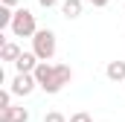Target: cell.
<instances>
[{
    "mask_svg": "<svg viewBox=\"0 0 125 122\" xmlns=\"http://www.w3.org/2000/svg\"><path fill=\"white\" fill-rule=\"evenodd\" d=\"M12 35L15 38H35L38 35V23H35V15L29 9H15V20H12Z\"/></svg>",
    "mask_w": 125,
    "mask_h": 122,
    "instance_id": "obj_1",
    "label": "cell"
},
{
    "mask_svg": "<svg viewBox=\"0 0 125 122\" xmlns=\"http://www.w3.org/2000/svg\"><path fill=\"white\" fill-rule=\"evenodd\" d=\"M32 52L38 55V61H50L55 55V32L52 29H38V35L32 38Z\"/></svg>",
    "mask_w": 125,
    "mask_h": 122,
    "instance_id": "obj_2",
    "label": "cell"
},
{
    "mask_svg": "<svg viewBox=\"0 0 125 122\" xmlns=\"http://www.w3.org/2000/svg\"><path fill=\"white\" fill-rule=\"evenodd\" d=\"M35 81H38V87L44 93H58V81H55V64H47V61H41L38 67H35Z\"/></svg>",
    "mask_w": 125,
    "mask_h": 122,
    "instance_id": "obj_3",
    "label": "cell"
},
{
    "mask_svg": "<svg viewBox=\"0 0 125 122\" xmlns=\"http://www.w3.org/2000/svg\"><path fill=\"white\" fill-rule=\"evenodd\" d=\"M35 87H38V81H35L32 73H15V79H12V84H9V90L15 93V96H29Z\"/></svg>",
    "mask_w": 125,
    "mask_h": 122,
    "instance_id": "obj_4",
    "label": "cell"
},
{
    "mask_svg": "<svg viewBox=\"0 0 125 122\" xmlns=\"http://www.w3.org/2000/svg\"><path fill=\"white\" fill-rule=\"evenodd\" d=\"M38 64H41V61H38L35 52H21V58L15 61V70H18V73H35Z\"/></svg>",
    "mask_w": 125,
    "mask_h": 122,
    "instance_id": "obj_5",
    "label": "cell"
},
{
    "mask_svg": "<svg viewBox=\"0 0 125 122\" xmlns=\"http://www.w3.org/2000/svg\"><path fill=\"white\" fill-rule=\"evenodd\" d=\"M0 122H29V111L12 105L9 111H0Z\"/></svg>",
    "mask_w": 125,
    "mask_h": 122,
    "instance_id": "obj_6",
    "label": "cell"
},
{
    "mask_svg": "<svg viewBox=\"0 0 125 122\" xmlns=\"http://www.w3.org/2000/svg\"><path fill=\"white\" fill-rule=\"evenodd\" d=\"M105 76H108L111 81H122L125 84V61H111V64L105 67Z\"/></svg>",
    "mask_w": 125,
    "mask_h": 122,
    "instance_id": "obj_7",
    "label": "cell"
},
{
    "mask_svg": "<svg viewBox=\"0 0 125 122\" xmlns=\"http://www.w3.org/2000/svg\"><path fill=\"white\" fill-rule=\"evenodd\" d=\"M21 52H23V50H21L15 41H6V44L0 47V58H3V61H12V64L21 58Z\"/></svg>",
    "mask_w": 125,
    "mask_h": 122,
    "instance_id": "obj_8",
    "label": "cell"
},
{
    "mask_svg": "<svg viewBox=\"0 0 125 122\" xmlns=\"http://www.w3.org/2000/svg\"><path fill=\"white\" fill-rule=\"evenodd\" d=\"M82 9H84V6H82V0H61V15H64V18H70V20H73V18H79V15H82Z\"/></svg>",
    "mask_w": 125,
    "mask_h": 122,
    "instance_id": "obj_9",
    "label": "cell"
},
{
    "mask_svg": "<svg viewBox=\"0 0 125 122\" xmlns=\"http://www.w3.org/2000/svg\"><path fill=\"white\" fill-rule=\"evenodd\" d=\"M55 81H58V87H64V84L73 81V70L67 64H55Z\"/></svg>",
    "mask_w": 125,
    "mask_h": 122,
    "instance_id": "obj_10",
    "label": "cell"
},
{
    "mask_svg": "<svg viewBox=\"0 0 125 122\" xmlns=\"http://www.w3.org/2000/svg\"><path fill=\"white\" fill-rule=\"evenodd\" d=\"M12 96H15L12 90H3V93H0V111H9V108H12Z\"/></svg>",
    "mask_w": 125,
    "mask_h": 122,
    "instance_id": "obj_11",
    "label": "cell"
},
{
    "mask_svg": "<svg viewBox=\"0 0 125 122\" xmlns=\"http://www.w3.org/2000/svg\"><path fill=\"white\" fill-rule=\"evenodd\" d=\"M44 122H67V119H64V113H58V111H50L44 116Z\"/></svg>",
    "mask_w": 125,
    "mask_h": 122,
    "instance_id": "obj_12",
    "label": "cell"
},
{
    "mask_svg": "<svg viewBox=\"0 0 125 122\" xmlns=\"http://www.w3.org/2000/svg\"><path fill=\"white\" fill-rule=\"evenodd\" d=\"M70 122H93V119H90V113L79 111V113H73V116H70Z\"/></svg>",
    "mask_w": 125,
    "mask_h": 122,
    "instance_id": "obj_13",
    "label": "cell"
},
{
    "mask_svg": "<svg viewBox=\"0 0 125 122\" xmlns=\"http://www.w3.org/2000/svg\"><path fill=\"white\" fill-rule=\"evenodd\" d=\"M0 6H9V9H15V6H21V0H0Z\"/></svg>",
    "mask_w": 125,
    "mask_h": 122,
    "instance_id": "obj_14",
    "label": "cell"
},
{
    "mask_svg": "<svg viewBox=\"0 0 125 122\" xmlns=\"http://www.w3.org/2000/svg\"><path fill=\"white\" fill-rule=\"evenodd\" d=\"M38 3H41V6H44V9H52V6H55V3H58V0H38Z\"/></svg>",
    "mask_w": 125,
    "mask_h": 122,
    "instance_id": "obj_15",
    "label": "cell"
},
{
    "mask_svg": "<svg viewBox=\"0 0 125 122\" xmlns=\"http://www.w3.org/2000/svg\"><path fill=\"white\" fill-rule=\"evenodd\" d=\"M90 3H93L96 9H105V6H108V3H111V0H90Z\"/></svg>",
    "mask_w": 125,
    "mask_h": 122,
    "instance_id": "obj_16",
    "label": "cell"
}]
</instances>
